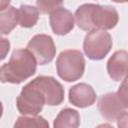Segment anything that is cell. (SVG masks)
<instances>
[{"label": "cell", "instance_id": "obj_5", "mask_svg": "<svg viewBox=\"0 0 128 128\" xmlns=\"http://www.w3.org/2000/svg\"><path fill=\"white\" fill-rule=\"evenodd\" d=\"M45 104L46 98L43 92L33 81H30L23 87L16 99L17 109L23 116L38 115Z\"/></svg>", "mask_w": 128, "mask_h": 128}, {"label": "cell", "instance_id": "obj_18", "mask_svg": "<svg viewBox=\"0 0 128 128\" xmlns=\"http://www.w3.org/2000/svg\"><path fill=\"white\" fill-rule=\"evenodd\" d=\"M118 121V127L119 128H126V124H127V114L123 115L120 119L117 120Z\"/></svg>", "mask_w": 128, "mask_h": 128}, {"label": "cell", "instance_id": "obj_12", "mask_svg": "<svg viewBox=\"0 0 128 128\" xmlns=\"http://www.w3.org/2000/svg\"><path fill=\"white\" fill-rule=\"evenodd\" d=\"M80 115L72 108H64L56 116L53 128H79Z\"/></svg>", "mask_w": 128, "mask_h": 128}, {"label": "cell", "instance_id": "obj_3", "mask_svg": "<svg viewBox=\"0 0 128 128\" xmlns=\"http://www.w3.org/2000/svg\"><path fill=\"white\" fill-rule=\"evenodd\" d=\"M128 93L126 79L122 81L117 92H110L102 95L98 100V110L100 114L109 122H114L127 114Z\"/></svg>", "mask_w": 128, "mask_h": 128}, {"label": "cell", "instance_id": "obj_9", "mask_svg": "<svg viewBox=\"0 0 128 128\" xmlns=\"http://www.w3.org/2000/svg\"><path fill=\"white\" fill-rule=\"evenodd\" d=\"M49 22L53 33L56 35H66L73 28L75 24L74 15L64 7H60L50 13Z\"/></svg>", "mask_w": 128, "mask_h": 128}, {"label": "cell", "instance_id": "obj_19", "mask_svg": "<svg viewBox=\"0 0 128 128\" xmlns=\"http://www.w3.org/2000/svg\"><path fill=\"white\" fill-rule=\"evenodd\" d=\"M10 6V1H0V10L6 9Z\"/></svg>", "mask_w": 128, "mask_h": 128}, {"label": "cell", "instance_id": "obj_20", "mask_svg": "<svg viewBox=\"0 0 128 128\" xmlns=\"http://www.w3.org/2000/svg\"><path fill=\"white\" fill-rule=\"evenodd\" d=\"M96 128H113L110 124H107V123H105V124H100V125H98Z\"/></svg>", "mask_w": 128, "mask_h": 128}, {"label": "cell", "instance_id": "obj_17", "mask_svg": "<svg viewBox=\"0 0 128 128\" xmlns=\"http://www.w3.org/2000/svg\"><path fill=\"white\" fill-rule=\"evenodd\" d=\"M10 50V42L8 39L0 36V61L3 60Z\"/></svg>", "mask_w": 128, "mask_h": 128}, {"label": "cell", "instance_id": "obj_13", "mask_svg": "<svg viewBox=\"0 0 128 128\" xmlns=\"http://www.w3.org/2000/svg\"><path fill=\"white\" fill-rule=\"evenodd\" d=\"M39 18V11L36 7L31 5L22 4L17 9V21L18 25L23 28L33 27Z\"/></svg>", "mask_w": 128, "mask_h": 128}, {"label": "cell", "instance_id": "obj_10", "mask_svg": "<svg viewBox=\"0 0 128 128\" xmlns=\"http://www.w3.org/2000/svg\"><path fill=\"white\" fill-rule=\"evenodd\" d=\"M69 101L72 105L85 108L93 105L96 101V93L91 85L79 83L69 89Z\"/></svg>", "mask_w": 128, "mask_h": 128}, {"label": "cell", "instance_id": "obj_14", "mask_svg": "<svg viewBox=\"0 0 128 128\" xmlns=\"http://www.w3.org/2000/svg\"><path fill=\"white\" fill-rule=\"evenodd\" d=\"M17 25V9L15 7L10 5L6 9L0 10V35L9 34Z\"/></svg>", "mask_w": 128, "mask_h": 128}, {"label": "cell", "instance_id": "obj_1", "mask_svg": "<svg viewBox=\"0 0 128 128\" xmlns=\"http://www.w3.org/2000/svg\"><path fill=\"white\" fill-rule=\"evenodd\" d=\"M74 17L77 26L88 32L112 29L117 25L119 20L118 12L114 7L93 3L79 6Z\"/></svg>", "mask_w": 128, "mask_h": 128}, {"label": "cell", "instance_id": "obj_4", "mask_svg": "<svg viewBox=\"0 0 128 128\" xmlns=\"http://www.w3.org/2000/svg\"><path fill=\"white\" fill-rule=\"evenodd\" d=\"M58 76L67 81L74 82L80 79L85 70V59L79 50H64L56 60Z\"/></svg>", "mask_w": 128, "mask_h": 128}, {"label": "cell", "instance_id": "obj_6", "mask_svg": "<svg viewBox=\"0 0 128 128\" xmlns=\"http://www.w3.org/2000/svg\"><path fill=\"white\" fill-rule=\"evenodd\" d=\"M111 35L103 30L88 32L84 38L83 49L86 56L91 60H102L112 48Z\"/></svg>", "mask_w": 128, "mask_h": 128}, {"label": "cell", "instance_id": "obj_11", "mask_svg": "<svg viewBox=\"0 0 128 128\" xmlns=\"http://www.w3.org/2000/svg\"><path fill=\"white\" fill-rule=\"evenodd\" d=\"M128 53L125 50H118L112 54L107 62V72L114 81H123L127 76Z\"/></svg>", "mask_w": 128, "mask_h": 128}, {"label": "cell", "instance_id": "obj_2", "mask_svg": "<svg viewBox=\"0 0 128 128\" xmlns=\"http://www.w3.org/2000/svg\"><path fill=\"white\" fill-rule=\"evenodd\" d=\"M37 62L27 49L13 51L8 63L0 67V82L19 84L33 76L36 72Z\"/></svg>", "mask_w": 128, "mask_h": 128}, {"label": "cell", "instance_id": "obj_21", "mask_svg": "<svg viewBox=\"0 0 128 128\" xmlns=\"http://www.w3.org/2000/svg\"><path fill=\"white\" fill-rule=\"evenodd\" d=\"M2 114H3V105H2V102L0 101V118L2 117Z\"/></svg>", "mask_w": 128, "mask_h": 128}, {"label": "cell", "instance_id": "obj_16", "mask_svg": "<svg viewBox=\"0 0 128 128\" xmlns=\"http://www.w3.org/2000/svg\"><path fill=\"white\" fill-rule=\"evenodd\" d=\"M62 2L61 1H37L36 5H37V9L39 11V13L42 14H50L51 12H53L54 10L62 7Z\"/></svg>", "mask_w": 128, "mask_h": 128}, {"label": "cell", "instance_id": "obj_7", "mask_svg": "<svg viewBox=\"0 0 128 128\" xmlns=\"http://www.w3.org/2000/svg\"><path fill=\"white\" fill-rule=\"evenodd\" d=\"M27 50L32 53L39 65L50 63L56 54L54 41L51 36L46 34H37L33 36L27 44Z\"/></svg>", "mask_w": 128, "mask_h": 128}, {"label": "cell", "instance_id": "obj_8", "mask_svg": "<svg viewBox=\"0 0 128 128\" xmlns=\"http://www.w3.org/2000/svg\"><path fill=\"white\" fill-rule=\"evenodd\" d=\"M43 92L46 98V104L56 106L64 100V88L62 84L51 76H38L32 80Z\"/></svg>", "mask_w": 128, "mask_h": 128}, {"label": "cell", "instance_id": "obj_15", "mask_svg": "<svg viewBox=\"0 0 128 128\" xmlns=\"http://www.w3.org/2000/svg\"><path fill=\"white\" fill-rule=\"evenodd\" d=\"M13 128H49L48 121L42 116H20Z\"/></svg>", "mask_w": 128, "mask_h": 128}]
</instances>
